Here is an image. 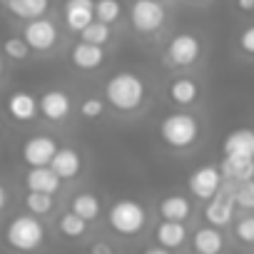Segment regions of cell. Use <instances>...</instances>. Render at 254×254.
Listing matches in <instances>:
<instances>
[{
    "label": "cell",
    "mask_w": 254,
    "mask_h": 254,
    "mask_svg": "<svg viewBox=\"0 0 254 254\" xmlns=\"http://www.w3.org/2000/svg\"><path fill=\"white\" fill-rule=\"evenodd\" d=\"M105 102L122 112V115H130V112H137L147 97V85L145 80L132 72V70H122V72H115L107 82H105Z\"/></svg>",
    "instance_id": "cell-1"
},
{
    "label": "cell",
    "mask_w": 254,
    "mask_h": 254,
    "mask_svg": "<svg viewBox=\"0 0 254 254\" xmlns=\"http://www.w3.org/2000/svg\"><path fill=\"white\" fill-rule=\"evenodd\" d=\"M157 135H160L165 147H170L175 152H185V150H192L199 142L202 125L192 112H175V115H167L160 122Z\"/></svg>",
    "instance_id": "cell-2"
},
{
    "label": "cell",
    "mask_w": 254,
    "mask_h": 254,
    "mask_svg": "<svg viewBox=\"0 0 254 254\" xmlns=\"http://www.w3.org/2000/svg\"><path fill=\"white\" fill-rule=\"evenodd\" d=\"M5 244L15 252H33L38 247H43L45 242V227L40 222V217L35 214H18L8 222L5 232Z\"/></svg>",
    "instance_id": "cell-3"
},
{
    "label": "cell",
    "mask_w": 254,
    "mask_h": 254,
    "mask_svg": "<svg viewBox=\"0 0 254 254\" xmlns=\"http://www.w3.org/2000/svg\"><path fill=\"white\" fill-rule=\"evenodd\" d=\"M107 224L115 234L135 237L147 224V209L137 199H117L107 212Z\"/></svg>",
    "instance_id": "cell-4"
},
{
    "label": "cell",
    "mask_w": 254,
    "mask_h": 254,
    "mask_svg": "<svg viewBox=\"0 0 254 254\" xmlns=\"http://www.w3.org/2000/svg\"><path fill=\"white\" fill-rule=\"evenodd\" d=\"M20 35L25 38V43L30 45L33 53H53L60 43V30H58L55 20H50L45 15L25 20Z\"/></svg>",
    "instance_id": "cell-5"
},
{
    "label": "cell",
    "mask_w": 254,
    "mask_h": 254,
    "mask_svg": "<svg viewBox=\"0 0 254 254\" xmlns=\"http://www.w3.org/2000/svg\"><path fill=\"white\" fill-rule=\"evenodd\" d=\"M167 20V10L162 0H135L130 5V23L140 35H152L162 30Z\"/></svg>",
    "instance_id": "cell-6"
},
{
    "label": "cell",
    "mask_w": 254,
    "mask_h": 254,
    "mask_svg": "<svg viewBox=\"0 0 254 254\" xmlns=\"http://www.w3.org/2000/svg\"><path fill=\"white\" fill-rule=\"evenodd\" d=\"M202 58V40L192 33H180L175 35L170 43H167V50H165V60L177 67V70H185V67H192L197 65Z\"/></svg>",
    "instance_id": "cell-7"
},
{
    "label": "cell",
    "mask_w": 254,
    "mask_h": 254,
    "mask_svg": "<svg viewBox=\"0 0 254 254\" xmlns=\"http://www.w3.org/2000/svg\"><path fill=\"white\" fill-rule=\"evenodd\" d=\"M234 207H237V202H234V182L224 180L222 187L217 190V194L209 197L207 204H204V219H207V224H214L219 229L227 227V224H232L234 222Z\"/></svg>",
    "instance_id": "cell-8"
},
{
    "label": "cell",
    "mask_w": 254,
    "mask_h": 254,
    "mask_svg": "<svg viewBox=\"0 0 254 254\" xmlns=\"http://www.w3.org/2000/svg\"><path fill=\"white\" fill-rule=\"evenodd\" d=\"M38 110H40V117L43 120L60 125V122H65L72 115V97H70L67 90L50 87V90H45L38 97Z\"/></svg>",
    "instance_id": "cell-9"
},
{
    "label": "cell",
    "mask_w": 254,
    "mask_h": 254,
    "mask_svg": "<svg viewBox=\"0 0 254 254\" xmlns=\"http://www.w3.org/2000/svg\"><path fill=\"white\" fill-rule=\"evenodd\" d=\"M222 182H224V177H222L219 165H202V167H197V170L190 175L187 187H190V192H192L197 199H204V202H207L209 197L217 194V190L222 187Z\"/></svg>",
    "instance_id": "cell-10"
},
{
    "label": "cell",
    "mask_w": 254,
    "mask_h": 254,
    "mask_svg": "<svg viewBox=\"0 0 254 254\" xmlns=\"http://www.w3.org/2000/svg\"><path fill=\"white\" fill-rule=\"evenodd\" d=\"M70 65L80 72H95L105 65V48L102 45H95V43H87V40H77L72 48H70Z\"/></svg>",
    "instance_id": "cell-11"
},
{
    "label": "cell",
    "mask_w": 254,
    "mask_h": 254,
    "mask_svg": "<svg viewBox=\"0 0 254 254\" xmlns=\"http://www.w3.org/2000/svg\"><path fill=\"white\" fill-rule=\"evenodd\" d=\"M58 142H55V137H50V135H35V137H30L25 145H23V150H20V160L28 165V167H40V165H50V160H53V155L58 152Z\"/></svg>",
    "instance_id": "cell-12"
},
{
    "label": "cell",
    "mask_w": 254,
    "mask_h": 254,
    "mask_svg": "<svg viewBox=\"0 0 254 254\" xmlns=\"http://www.w3.org/2000/svg\"><path fill=\"white\" fill-rule=\"evenodd\" d=\"M92 20H95V0H65L63 23L70 33H80Z\"/></svg>",
    "instance_id": "cell-13"
},
{
    "label": "cell",
    "mask_w": 254,
    "mask_h": 254,
    "mask_svg": "<svg viewBox=\"0 0 254 254\" xmlns=\"http://www.w3.org/2000/svg\"><path fill=\"white\" fill-rule=\"evenodd\" d=\"M5 112L15 120V122H33L40 110H38V97L28 90H15L8 95L5 100Z\"/></svg>",
    "instance_id": "cell-14"
},
{
    "label": "cell",
    "mask_w": 254,
    "mask_h": 254,
    "mask_svg": "<svg viewBox=\"0 0 254 254\" xmlns=\"http://www.w3.org/2000/svg\"><path fill=\"white\" fill-rule=\"evenodd\" d=\"M155 242H157L165 252H172V249L185 247V242H187V227H185V222L162 219V222L155 227Z\"/></svg>",
    "instance_id": "cell-15"
},
{
    "label": "cell",
    "mask_w": 254,
    "mask_h": 254,
    "mask_svg": "<svg viewBox=\"0 0 254 254\" xmlns=\"http://www.w3.org/2000/svg\"><path fill=\"white\" fill-rule=\"evenodd\" d=\"M50 167L55 170V175H58L63 182H70V180H75V177L80 175V170H82V157H80V152L72 150V147H58V152H55L53 160H50Z\"/></svg>",
    "instance_id": "cell-16"
},
{
    "label": "cell",
    "mask_w": 254,
    "mask_h": 254,
    "mask_svg": "<svg viewBox=\"0 0 254 254\" xmlns=\"http://www.w3.org/2000/svg\"><path fill=\"white\" fill-rule=\"evenodd\" d=\"M222 152L254 160V130L252 127H237V130H232L222 142Z\"/></svg>",
    "instance_id": "cell-17"
},
{
    "label": "cell",
    "mask_w": 254,
    "mask_h": 254,
    "mask_svg": "<svg viewBox=\"0 0 254 254\" xmlns=\"http://www.w3.org/2000/svg\"><path fill=\"white\" fill-rule=\"evenodd\" d=\"M25 187L33 192H48L55 194L63 187V180L55 175V170L50 165H40V167H30L25 172Z\"/></svg>",
    "instance_id": "cell-18"
},
{
    "label": "cell",
    "mask_w": 254,
    "mask_h": 254,
    "mask_svg": "<svg viewBox=\"0 0 254 254\" xmlns=\"http://www.w3.org/2000/svg\"><path fill=\"white\" fill-rule=\"evenodd\" d=\"M167 95L177 107H190L199 100V82L194 77H175L167 85Z\"/></svg>",
    "instance_id": "cell-19"
},
{
    "label": "cell",
    "mask_w": 254,
    "mask_h": 254,
    "mask_svg": "<svg viewBox=\"0 0 254 254\" xmlns=\"http://www.w3.org/2000/svg\"><path fill=\"white\" fill-rule=\"evenodd\" d=\"M192 249L199 252V254H219L224 249V234H222V229L214 227V224L199 227L192 234Z\"/></svg>",
    "instance_id": "cell-20"
},
{
    "label": "cell",
    "mask_w": 254,
    "mask_h": 254,
    "mask_svg": "<svg viewBox=\"0 0 254 254\" xmlns=\"http://www.w3.org/2000/svg\"><path fill=\"white\" fill-rule=\"evenodd\" d=\"M222 177L229 182H244V180H254V160L252 157H234V155H224L219 162Z\"/></svg>",
    "instance_id": "cell-21"
},
{
    "label": "cell",
    "mask_w": 254,
    "mask_h": 254,
    "mask_svg": "<svg viewBox=\"0 0 254 254\" xmlns=\"http://www.w3.org/2000/svg\"><path fill=\"white\" fill-rule=\"evenodd\" d=\"M3 8L20 20H33L50 10V0H3Z\"/></svg>",
    "instance_id": "cell-22"
},
{
    "label": "cell",
    "mask_w": 254,
    "mask_h": 254,
    "mask_svg": "<svg viewBox=\"0 0 254 254\" xmlns=\"http://www.w3.org/2000/svg\"><path fill=\"white\" fill-rule=\"evenodd\" d=\"M157 212L162 219H177V222H187L192 217V202L185 194H167L160 204Z\"/></svg>",
    "instance_id": "cell-23"
},
{
    "label": "cell",
    "mask_w": 254,
    "mask_h": 254,
    "mask_svg": "<svg viewBox=\"0 0 254 254\" xmlns=\"http://www.w3.org/2000/svg\"><path fill=\"white\" fill-rule=\"evenodd\" d=\"M70 209H72L75 214H80V217L90 224V222H95V219L100 217L102 204H100V199H97L95 194H90V192H80V194H75V197L70 199Z\"/></svg>",
    "instance_id": "cell-24"
},
{
    "label": "cell",
    "mask_w": 254,
    "mask_h": 254,
    "mask_svg": "<svg viewBox=\"0 0 254 254\" xmlns=\"http://www.w3.org/2000/svg\"><path fill=\"white\" fill-rule=\"evenodd\" d=\"M23 202H25V209L30 214H35V217H48L55 209V197L48 194V192H33V190H28V194H25Z\"/></svg>",
    "instance_id": "cell-25"
},
{
    "label": "cell",
    "mask_w": 254,
    "mask_h": 254,
    "mask_svg": "<svg viewBox=\"0 0 254 254\" xmlns=\"http://www.w3.org/2000/svg\"><path fill=\"white\" fill-rule=\"evenodd\" d=\"M58 232H60L65 239H80V237L87 232V222H85L80 214H75L72 209H67V212L60 217V222H58Z\"/></svg>",
    "instance_id": "cell-26"
},
{
    "label": "cell",
    "mask_w": 254,
    "mask_h": 254,
    "mask_svg": "<svg viewBox=\"0 0 254 254\" xmlns=\"http://www.w3.org/2000/svg\"><path fill=\"white\" fill-rule=\"evenodd\" d=\"M80 40H87V43H95V45H107L110 40H112V30H110V25L107 23H102V20H92V23H87L80 33Z\"/></svg>",
    "instance_id": "cell-27"
},
{
    "label": "cell",
    "mask_w": 254,
    "mask_h": 254,
    "mask_svg": "<svg viewBox=\"0 0 254 254\" xmlns=\"http://www.w3.org/2000/svg\"><path fill=\"white\" fill-rule=\"evenodd\" d=\"M0 53H3L8 60H15V63H25L30 58V45L25 43L23 35H13V38H5L3 40V48H0Z\"/></svg>",
    "instance_id": "cell-28"
},
{
    "label": "cell",
    "mask_w": 254,
    "mask_h": 254,
    "mask_svg": "<svg viewBox=\"0 0 254 254\" xmlns=\"http://www.w3.org/2000/svg\"><path fill=\"white\" fill-rule=\"evenodd\" d=\"M95 18L112 25L122 18V5L120 0H95Z\"/></svg>",
    "instance_id": "cell-29"
},
{
    "label": "cell",
    "mask_w": 254,
    "mask_h": 254,
    "mask_svg": "<svg viewBox=\"0 0 254 254\" xmlns=\"http://www.w3.org/2000/svg\"><path fill=\"white\" fill-rule=\"evenodd\" d=\"M234 202L242 209H254V180H244V182H234Z\"/></svg>",
    "instance_id": "cell-30"
},
{
    "label": "cell",
    "mask_w": 254,
    "mask_h": 254,
    "mask_svg": "<svg viewBox=\"0 0 254 254\" xmlns=\"http://www.w3.org/2000/svg\"><path fill=\"white\" fill-rule=\"evenodd\" d=\"M234 237H237V242L254 247V214H244L234 222Z\"/></svg>",
    "instance_id": "cell-31"
},
{
    "label": "cell",
    "mask_w": 254,
    "mask_h": 254,
    "mask_svg": "<svg viewBox=\"0 0 254 254\" xmlns=\"http://www.w3.org/2000/svg\"><path fill=\"white\" fill-rule=\"evenodd\" d=\"M105 115V100L102 97H85L82 102H80V117H85V120H100Z\"/></svg>",
    "instance_id": "cell-32"
},
{
    "label": "cell",
    "mask_w": 254,
    "mask_h": 254,
    "mask_svg": "<svg viewBox=\"0 0 254 254\" xmlns=\"http://www.w3.org/2000/svg\"><path fill=\"white\" fill-rule=\"evenodd\" d=\"M237 45H239V50H242L244 55L254 58V23H252V25H247V28L239 33V40H237Z\"/></svg>",
    "instance_id": "cell-33"
},
{
    "label": "cell",
    "mask_w": 254,
    "mask_h": 254,
    "mask_svg": "<svg viewBox=\"0 0 254 254\" xmlns=\"http://www.w3.org/2000/svg\"><path fill=\"white\" fill-rule=\"evenodd\" d=\"M112 249H115V247L107 244V242H92V244H90V252H92V254H112Z\"/></svg>",
    "instance_id": "cell-34"
},
{
    "label": "cell",
    "mask_w": 254,
    "mask_h": 254,
    "mask_svg": "<svg viewBox=\"0 0 254 254\" xmlns=\"http://www.w3.org/2000/svg\"><path fill=\"white\" fill-rule=\"evenodd\" d=\"M8 199H10V192H8V187L3 182H0V212L8 207Z\"/></svg>",
    "instance_id": "cell-35"
},
{
    "label": "cell",
    "mask_w": 254,
    "mask_h": 254,
    "mask_svg": "<svg viewBox=\"0 0 254 254\" xmlns=\"http://www.w3.org/2000/svg\"><path fill=\"white\" fill-rule=\"evenodd\" d=\"M237 8L242 13H254V0H237Z\"/></svg>",
    "instance_id": "cell-36"
},
{
    "label": "cell",
    "mask_w": 254,
    "mask_h": 254,
    "mask_svg": "<svg viewBox=\"0 0 254 254\" xmlns=\"http://www.w3.org/2000/svg\"><path fill=\"white\" fill-rule=\"evenodd\" d=\"M3 72H5V55H0V77H3Z\"/></svg>",
    "instance_id": "cell-37"
},
{
    "label": "cell",
    "mask_w": 254,
    "mask_h": 254,
    "mask_svg": "<svg viewBox=\"0 0 254 254\" xmlns=\"http://www.w3.org/2000/svg\"><path fill=\"white\" fill-rule=\"evenodd\" d=\"M0 132H3V122H0Z\"/></svg>",
    "instance_id": "cell-38"
},
{
    "label": "cell",
    "mask_w": 254,
    "mask_h": 254,
    "mask_svg": "<svg viewBox=\"0 0 254 254\" xmlns=\"http://www.w3.org/2000/svg\"><path fill=\"white\" fill-rule=\"evenodd\" d=\"M192 3H202V0H192Z\"/></svg>",
    "instance_id": "cell-39"
}]
</instances>
